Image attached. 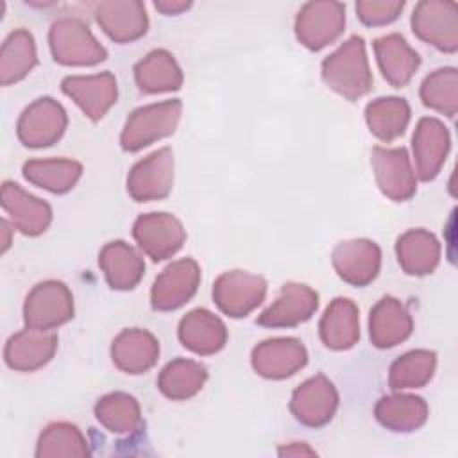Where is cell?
<instances>
[{"instance_id": "6da1fadb", "label": "cell", "mask_w": 458, "mask_h": 458, "mask_svg": "<svg viewBox=\"0 0 458 458\" xmlns=\"http://www.w3.org/2000/svg\"><path fill=\"white\" fill-rule=\"evenodd\" d=\"M322 79L342 97L354 100L372 86L363 39L352 36L322 63Z\"/></svg>"}, {"instance_id": "7a4b0ae2", "label": "cell", "mask_w": 458, "mask_h": 458, "mask_svg": "<svg viewBox=\"0 0 458 458\" xmlns=\"http://www.w3.org/2000/svg\"><path fill=\"white\" fill-rule=\"evenodd\" d=\"M181 109L179 100H166L132 111L122 131V147L129 152H136L172 134L179 122Z\"/></svg>"}, {"instance_id": "3957f363", "label": "cell", "mask_w": 458, "mask_h": 458, "mask_svg": "<svg viewBox=\"0 0 458 458\" xmlns=\"http://www.w3.org/2000/svg\"><path fill=\"white\" fill-rule=\"evenodd\" d=\"M73 315V297L61 281H45L36 284L25 299L23 320L30 329L50 331Z\"/></svg>"}, {"instance_id": "277c9868", "label": "cell", "mask_w": 458, "mask_h": 458, "mask_svg": "<svg viewBox=\"0 0 458 458\" xmlns=\"http://www.w3.org/2000/svg\"><path fill=\"white\" fill-rule=\"evenodd\" d=\"M50 48L52 55L61 64L89 66L106 59V50L93 38L89 29L72 18L59 20L50 29Z\"/></svg>"}, {"instance_id": "5b68a950", "label": "cell", "mask_w": 458, "mask_h": 458, "mask_svg": "<svg viewBox=\"0 0 458 458\" xmlns=\"http://www.w3.org/2000/svg\"><path fill=\"white\" fill-rule=\"evenodd\" d=\"M18 138L25 147L39 148L55 143L66 129L64 109L50 97L34 100L18 120Z\"/></svg>"}, {"instance_id": "8992f818", "label": "cell", "mask_w": 458, "mask_h": 458, "mask_svg": "<svg viewBox=\"0 0 458 458\" xmlns=\"http://www.w3.org/2000/svg\"><path fill=\"white\" fill-rule=\"evenodd\" d=\"M267 292L263 277L233 270L222 274L213 286V299L216 306L229 317H245L258 304H261Z\"/></svg>"}, {"instance_id": "52a82bcc", "label": "cell", "mask_w": 458, "mask_h": 458, "mask_svg": "<svg viewBox=\"0 0 458 458\" xmlns=\"http://www.w3.org/2000/svg\"><path fill=\"white\" fill-rule=\"evenodd\" d=\"M174 181V156L168 147L159 148L136 163L127 177V191L138 202L157 200L168 195Z\"/></svg>"}, {"instance_id": "ba28073f", "label": "cell", "mask_w": 458, "mask_h": 458, "mask_svg": "<svg viewBox=\"0 0 458 458\" xmlns=\"http://www.w3.org/2000/svg\"><path fill=\"white\" fill-rule=\"evenodd\" d=\"M132 234L143 252L154 261H161L175 254L186 238L182 224L168 213L141 215L134 222Z\"/></svg>"}, {"instance_id": "9c48e42d", "label": "cell", "mask_w": 458, "mask_h": 458, "mask_svg": "<svg viewBox=\"0 0 458 458\" xmlns=\"http://www.w3.org/2000/svg\"><path fill=\"white\" fill-rule=\"evenodd\" d=\"M345 23L344 5L335 2L306 4L299 11L295 30L302 45L318 50L338 38Z\"/></svg>"}, {"instance_id": "30bf717a", "label": "cell", "mask_w": 458, "mask_h": 458, "mask_svg": "<svg viewBox=\"0 0 458 458\" xmlns=\"http://www.w3.org/2000/svg\"><path fill=\"white\" fill-rule=\"evenodd\" d=\"M338 406V394L331 381L315 376L302 383L292 395L290 410L293 417L311 428L327 424Z\"/></svg>"}, {"instance_id": "8fae6325", "label": "cell", "mask_w": 458, "mask_h": 458, "mask_svg": "<svg viewBox=\"0 0 458 458\" xmlns=\"http://www.w3.org/2000/svg\"><path fill=\"white\" fill-rule=\"evenodd\" d=\"M199 279V265L190 258L168 265L154 281L150 295L152 306L161 311H170L182 306L195 293Z\"/></svg>"}, {"instance_id": "7c38bea8", "label": "cell", "mask_w": 458, "mask_h": 458, "mask_svg": "<svg viewBox=\"0 0 458 458\" xmlns=\"http://www.w3.org/2000/svg\"><path fill=\"white\" fill-rule=\"evenodd\" d=\"M318 306V295L306 284L286 283L277 299L258 317L259 326L290 327L308 320Z\"/></svg>"}, {"instance_id": "4fadbf2b", "label": "cell", "mask_w": 458, "mask_h": 458, "mask_svg": "<svg viewBox=\"0 0 458 458\" xmlns=\"http://www.w3.org/2000/svg\"><path fill=\"white\" fill-rule=\"evenodd\" d=\"M2 208L13 227L27 236L41 234L52 220V209L47 202L11 181L2 184Z\"/></svg>"}, {"instance_id": "5bb4252c", "label": "cell", "mask_w": 458, "mask_h": 458, "mask_svg": "<svg viewBox=\"0 0 458 458\" xmlns=\"http://www.w3.org/2000/svg\"><path fill=\"white\" fill-rule=\"evenodd\" d=\"M306 358V349L299 340L274 338L261 342L252 351V367L263 377L283 379L302 369Z\"/></svg>"}, {"instance_id": "9a60e30c", "label": "cell", "mask_w": 458, "mask_h": 458, "mask_svg": "<svg viewBox=\"0 0 458 458\" xmlns=\"http://www.w3.org/2000/svg\"><path fill=\"white\" fill-rule=\"evenodd\" d=\"M55 349L57 336L54 333L27 327L7 340L4 358L13 370L32 372L48 363Z\"/></svg>"}, {"instance_id": "2e32d148", "label": "cell", "mask_w": 458, "mask_h": 458, "mask_svg": "<svg viewBox=\"0 0 458 458\" xmlns=\"http://www.w3.org/2000/svg\"><path fill=\"white\" fill-rule=\"evenodd\" d=\"M379 263V247L369 240L342 242L333 250V265L338 276L354 286L370 283L377 276Z\"/></svg>"}, {"instance_id": "e0dca14e", "label": "cell", "mask_w": 458, "mask_h": 458, "mask_svg": "<svg viewBox=\"0 0 458 458\" xmlns=\"http://www.w3.org/2000/svg\"><path fill=\"white\" fill-rule=\"evenodd\" d=\"M372 166L381 191L394 200H406L415 191V177L404 148L372 150Z\"/></svg>"}, {"instance_id": "ac0fdd59", "label": "cell", "mask_w": 458, "mask_h": 458, "mask_svg": "<svg viewBox=\"0 0 458 458\" xmlns=\"http://www.w3.org/2000/svg\"><path fill=\"white\" fill-rule=\"evenodd\" d=\"M61 86L91 120L102 118L116 102V79L109 72L89 77H66Z\"/></svg>"}, {"instance_id": "d6986e66", "label": "cell", "mask_w": 458, "mask_h": 458, "mask_svg": "<svg viewBox=\"0 0 458 458\" xmlns=\"http://www.w3.org/2000/svg\"><path fill=\"white\" fill-rule=\"evenodd\" d=\"M449 147V136L445 127L435 118H422L413 134V156L417 175L422 181L433 179L444 159Z\"/></svg>"}, {"instance_id": "ffe728a7", "label": "cell", "mask_w": 458, "mask_h": 458, "mask_svg": "<svg viewBox=\"0 0 458 458\" xmlns=\"http://www.w3.org/2000/svg\"><path fill=\"white\" fill-rule=\"evenodd\" d=\"M111 354L120 370L127 374H141L156 363L159 344L143 329H125L114 338Z\"/></svg>"}, {"instance_id": "44dd1931", "label": "cell", "mask_w": 458, "mask_h": 458, "mask_svg": "<svg viewBox=\"0 0 458 458\" xmlns=\"http://www.w3.org/2000/svg\"><path fill=\"white\" fill-rule=\"evenodd\" d=\"M179 338L184 347L197 354H213L227 340L224 322L208 310L190 311L179 324Z\"/></svg>"}, {"instance_id": "7402d4cb", "label": "cell", "mask_w": 458, "mask_h": 458, "mask_svg": "<svg viewBox=\"0 0 458 458\" xmlns=\"http://www.w3.org/2000/svg\"><path fill=\"white\" fill-rule=\"evenodd\" d=\"M97 21L120 43L132 41L147 30V14L140 2H104L97 9Z\"/></svg>"}, {"instance_id": "603a6c76", "label": "cell", "mask_w": 458, "mask_h": 458, "mask_svg": "<svg viewBox=\"0 0 458 458\" xmlns=\"http://www.w3.org/2000/svg\"><path fill=\"white\" fill-rule=\"evenodd\" d=\"M320 338L329 349H349L360 338L358 308L352 301L338 297L320 320Z\"/></svg>"}, {"instance_id": "cb8c5ba5", "label": "cell", "mask_w": 458, "mask_h": 458, "mask_svg": "<svg viewBox=\"0 0 458 458\" xmlns=\"http://www.w3.org/2000/svg\"><path fill=\"white\" fill-rule=\"evenodd\" d=\"M98 263L106 279L114 290H129L138 284L143 276L145 263L125 242H111L100 250Z\"/></svg>"}, {"instance_id": "d4e9b609", "label": "cell", "mask_w": 458, "mask_h": 458, "mask_svg": "<svg viewBox=\"0 0 458 458\" xmlns=\"http://www.w3.org/2000/svg\"><path fill=\"white\" fill-rule=\"evenodd\" d=\"M411 333V317L392 297L381 299L370 311V340L376 347H394Z\"/></svg>"}, {"instance_id": "484cf974", "label": "cell", "mask_w": 458, "mask_h": 458, "mask_svg": "<svg viewBox=\"0 0 458 458\" xmlns=\"http://www.w3.org/2000/svg\"><path fill=\"white\" fill-rule=\"evenodd\" d=\"M383 77L394 86H404L419 66V55L399 34L383 36L374 41Z\"/></svg>"}, {"instance_id": "4316f807", "label": "cell", "mask_w": 458, "mask_h": 458, "mask_svg": "<svg viewBox=\"0 0 458 458\" xmlns=\"http://www.w3.org/2000/svg\"><path fill=\"white\" fill-rule=\"evenodd\" d=\"M36 64V45L25 29L13 30L2 43L0 84L9 86L21 81Z\"/></svg>"}, {"instance_id": "83f0119b", "label": "cell", "mask_w": 458, "mask_h": 458, "mask_svg": "<svg viewBox=\"0 0 458 458\" xmlns=\"http://www.w3.org/2000/svg\"><path fill=\"white\" fill-rule=\"evenodd\" d=\"M134 77L141 91L161 93L181 88L182 73L175 59L165 50H154L134 68Z\"/></svg>"}, {"instance_id": "f1b7e54d", "label": "cell", "mask_w": 458, "mask_h": 458, "mask_svg": "<svg viewBox=\"0 0 458 458\" xmlns=\"http://www.w3.org/2000/svg\"><path fill=\"white\" fill-rule=\"evenodd\" d=\"M428 406L420 397L388 395L376 404V419L390 431H413L424 424Z\"/></svg>"}, {"instance_id": "f546056e", "label": "cell", "mask_w": 458, "mask_h": 458, "mask_svg": "<svg viewBox=\"0 0 458 458\" xmlns=\"http://www.w3.org/2000/svg\"><path fill=\"white\" fill-rule=\"evenodd\" d=\"M81 174L82 166L70 159H32L23 165L25 179L52 193L72 190Z\"/></svg>"}, {"instance_id": "4dcf8cb0", "label": "cell", "mask_w": 458, "mask_h": 458, "mask_svg": "<svg viewBox=\"0 0 458 458\" xmlns=\"http://www.w3.org/2000/svg\"><path fill=\"white\" fill-rule=\"evenodd\" d=\"M397 258L408 274H428L438 263V242L426 231H408L397 240Z\"/></svg>"}, {"instance_id": "1f68e13d", "label": "cell", "mask_w": 458, "mask_h": 458, "mask_svg": "<svg viewBox=\"0 0 458 458\" xmlns=\"http://www.w3.org/2000/svg\"><path fill=\"white\" fill-rule=\"evenodd\" d=\"M206 377H208V372L200 363L179 358L170 361L161 370L157 386L166 397L182 401L195 395L202 388Z\"/></svg>"}, {"instance_id": "d6a6232c", "label": "cell", "mask_w": 458, "mask_h": 458, "mask_svg": "<svg viewBox=\"0 0 458 458\" xmlns=\"http://www.w3.org/2000/svg\"><path fill=\"white\" fill-rule=\"evenodd\" d=\"M365 118L370 132L383 141H392L404 132L410 120V107L397 97L377 98L367 106Z\"/></svg>"}, {"instance_id": "836d02e7", "label": "cell", "mask_w": 458, "mask_h": 458, "mask_svg": "<svg viewBox=\"0 0 458 458\" xmlns=\"http://www.w3.org/2000/svg\"><path fill=\"white\" fill-rule=\"evenodd\" d=\"M89 447L77 426L68 422H54L43 429L38 440V458L59 456H88Z\"/></svg>"}, {"instance_id": "e575fe53", "label": "cell", "mask_w": 458, "mask_h": 458, "mask_svg": "<svg viewBox=\"0 0 458 458\" xmlns=\"http://www.w3.org/2000/svg\"><path fill=\"white\" fill-rule=\"evenodd\" d=\"M95 415L106 429L116 435L134 433L141 424L136 399L120 392L102 397L95 406Z\"/></svg>"}, {"instance_id": "d590c367", "label": "cell", "mask_w": 458, "mask_h": 458, "mask_svg": "<svg viewBox=\"0 0 458 458\" xmlns=\"http://www.w3.org/2000/svg\"><path fill=\"white\" fill-rule=\"evenodd\" d=\"M435 370V354L429 351H411L394 361L390 367V386L394 390L401 388H419L428 383Z\"/></svg>"}, {"instance_id": "8d00e7d4", "label": "cell", "mask_w": 458, "mask_h": 458, "mask_svg": "<svg viewBox=\"0 0 458 458\" xmlns=\"http://www.w3.org/2000/svg\"><path fill=\"white\" fill-rule=\"evenodd\" d=\"M422 102L449 116L456 111V73L453 68L437 70L429 75L420 89Z\"/></svg>"}, {"instance_id": "74e56055", "label": "cell", "mask_w": 458, "mask_h": 458, "mask_svg": "<svg viewBox=\"0 0 458 458\" xmlns=\"http://www.w3.org/2000/svg\"><path fill=\"white\" fill-rule=\"evenodd\" d=\"M356 9L367 25H381L397 18V13L403 9V2H360Z\"/></svg>"}, {"instance_id": "f35d334b", "label": "cell", "mask_w": 458, "mask_h": 458, "mask_svg": "<svg viewBox=\"0 0 458 458\" xmlns=\"http://www.w3.org/2000/svg\"><path fill=\"white\" fill-rule=\"evenodd\" d=\"M279 454H281V456H299V454H310V456H313L315 451L310 449L306 444H297V442H293V444H290V445H286V447H281V449H279Z\"/></svg>"}, {"instance_id": "ab89813d", "label": "cell", "mask_w": 458, "mask_h": 458, "mask_svg": "<svg viewBox=\"0 0 458 458\" xmlns=\"http://www.w3.org/2000/svg\"><path fill=\"white\" fill-rule=\"evenodd\" d=\"M190 4H170V2H157L156 4V7L157 9H161V11H165V13H177V11H181V9H186Z\"/></svg>"}, {"instance_id": "60d3db41", "label": "cell", "mask_w": 458, "mask_h": 458, "mask_svg": "<svg viewBox=\"0 0 458 458\" xmlns=\"http://www.w3.org/2000/svg\"><path fill=\"white\" fill-rule=\"evenodd\" d=\"M0 227H2V233H4V240H2V252H5V250H7V247L11 245V238H9L11 229H9L7 220H2V222H0Z\"/></svg>"}]
</instances>
